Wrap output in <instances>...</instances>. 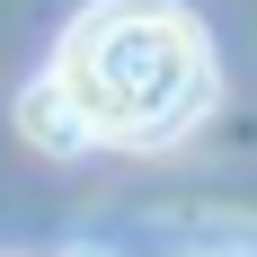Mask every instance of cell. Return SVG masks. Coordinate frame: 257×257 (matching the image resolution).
<instances>
[{"label":"cell","mask_w":257,"mask_h":257,"mask_svg":"<svg viewBox=\"0 0 257 257\" xmlns=\"http://www.w3.org/2000/svg\"><path fill=\"white\" fill-rule=\"evenodd\" d=\"M18 133L36 142V151H89V142H98V133H89V115L71 106V89H62L53 71L18 98Z\"/></svg>","instance_id":"obj_2"},{"label":"cell","mask_w":257,"mask_h":257,"mask_svg":"<svg viewBox=\"0 0 257 257\" xmlns=\"http://www.w3.org/2000/svg\"><path fill=\"white\" fill-rule=\"evenodd\" d=\"M53 80L71 89L98 142H178L204 124L213 89V36L186 0H89L53 53Z\"/></svg>","instance_id":"obj_1"}]
</instances>
